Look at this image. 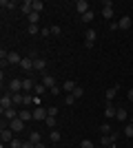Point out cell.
<instances>
[{
  "label": "cell",
  "instance_id": "obj_36",
  "mask_svg": "<svg viewBox=\"0 0 133 148\" xmlns=\"http://www.w3.org/2000/svg\"><path fill=\"white\" fill-rule=\"evenodd\" d=\"M80 148H95V146H93L91 139H82V142H80Z\"/></svg>",
  "mask_w": 133,
  "mask_h": 148
},
{
  "label": "cell",
  "instance_id": "obj_15",
  "mask_svg": "<svg viewBox=\"0 0 133 148\" xmlns=\"http://www.w3.org/2000/svg\"><path fill=\"white\" fill-rule=\"evenodd\" d=\"M33 69L40 71V73H44V69H47V60H42V58H33Z\"/></svg>",
  "mask_w": 133,
  "mask_h": 148
},
{
  "label": "cell",
  "instance_id": "obj_39",
  "mask_svg": "<svg viewBox=\"0 0 133 148\" xmlns=\"http://www.w3.org/2000/svg\"><path fill=\"white\" fill-rule=\"evenodd\" d=\"M51 33H53V36H60V33H62V29H60L58 25H53V27H51Z\"/></svg>",
  "mask_w": 133,
  "mask_h": 148
},
{
  "label": "cell",
  "instance_id": "obj_29",
  "mask_svg": "<svg viewBox=\"0 0 133 148\" xmlns=\"http://www.w3.org/2000/svg\"><path fill=\"white\" fill-rule=\"evenodd\" d=\"M42 9H44V2H42V0H33V11L40 13Z\"/></svg>",
  "mask_w": 133,
  "mask_h": 148
},
{
  "label": "cell",
  "instance_id": "obj_5",
  "mask_svg": "<svg viewBox=\"0 0 133 148\" xmlns=\"http://www.w3.org/2000/svg\"><path fill=\"white\" fill-rule=\"evenodd\" d=\"M115 139H118V133H111V135H102V139H100V146H113L115 144Z\"/></svg>",
  "mask_w": 133,
  "mask_h": 148
},
{
  "label": "cell",
  "instance_id": "obj_37",
  "mask_svg": "<svg viewBox=\"0 0 133 148\" xmlns=\"http://www.w3.org/2000/svg\"><path fill=\"white\" fill-rule=\"evenodd\" d=\"M33 102V95H29V93H25V99H22V106H29Z\"/></svg>",
  "mask_w": 133,
  "mask_h": 148
},
{
  "label": "cell",
  "instance_id": "obj_27",
  "mask_svg": "<svg viewBox=\"0 0 133 148\" xmlns=\"http://www.w3.org/2000/svg\"><path fill=\"white\" fill-rule=\"evenodd\" d=\"M0 7H2V9H16V2H13V0H2V2H0Z\"/></svg>",
  "mask_w": 133,
  "mask_h": 148
},
{
  "label": "cell",
  "instance_id": "obj_34",
  "mask_svg": "<svg viewBox=\"0 0 133 148\" xmlns=\"http://www.w3.org/2000/svg\"><path fill=\"white\" fill-rule=\"evenodd\" d=\"M124 135H127V137H133V124H131V122L124 126Z\"/></svg>",
  "mask_w": 133,
  "mask_h": 148
},
{
  "label": "cell",
  "instance_id": "obj_12",
  "mask_svg": "<svg viewBox=\"0 0 133 148\" xmlns=\"http://www.w3.org/2000/svg\"><path fill=\"white\" fill-rule=\"evenodd\" d=\"M18 113H20V111H16V106H11V108L2 111V115H5V122H11V119H16V117H18Z\"/></svg>",
  "mask_w": 133,
  "mask_h": 148
},
{
  "label": "cell",
  "instance_id": "obj_38",
  "mask_svg": "<svg viewBox=\"0 0 133 148\" xmlns=\"http://www.w3.org/2000/svg\"><path fill=\"white\" fill-rule=\"evenodd\" d=\"M49 93H51V95H60V93H62V86H58V84H56L53 88H49Z\"/></svg>",
  "mask_w": 133,
  "mask_h": 148
},
{
  "label": "cell",
  "instance_id": "obj_45",
  "mask_svg": "<svg viewBox=\"0 0 133 148\" xmlns=\"http://www.w3.org/2000/svg\"><path fill=\"white\" fill-rule=\"evenodd\" d=\"M129 102H133V88H129Z\"/></svg>",
  "mask_w": 133,
  "mask_h": 148
},
{
  "label": "cell",
  "instance_id": "obj_11",
  "mask_svg": "<svg viewBox=\"0 0 133 148\" xmlns=\"http://www.w3.org/2000/svg\"><path fill=\"white\" fill-rule=\"evenodd\" d=\"M118 91H120V86L115 84V86H111V88H107V93H104V97H107V104H111L113 102V97L118 95Z\"/></svg>",
  "mask_w": 133,
  "mask_h": 148
},
{
  "label": "cell",
  "instance_id": "obj_44",
  "mask_svg": "<svg viewBox=\"0 0 133 148\" xmlns=\"http://www.w3.org/2000/svg\"><path fill=\"white\" fill-rule=\"evenodd\" d=\"M109 29H111V31H118V29H120V25H118V22H111V25H109Z\"/></svg>",
  "mask_w": 133,
  "mask_h": 148
},
{
  "label": "cell",
  "instance_id": "obj_48",
  "mask_svg": "<svg viewBox=\"0 0 133 148\" xmlns=\"http://www.w3.org/2000/svg\"><path fill=\"white\" fill-rule=\"evenodd\" d=\"M131 124H133V115H131Z\"/></svg>",
  "mask_w": 133,
  "mask_h": 148
},
{
  "label": "cell",
  "instance_id": "obj_17",
  "mask_svg": "<svg viewBox=\"0 0 133 148\" xmlns=\"http://www.w3.org/2000/svg\"><path fill=\"white\" fill-rule=\"evenodd\" d=\"M20 66H22V71H33V58H22Z\"/></svg>",
  "mask_w": 133,
  "mask_h": 148
},
{
  "label": "cell",
  "instance_id": "obj_3",
  "mask_svg": "<svg viewBox=\"0 0 133 148\" xmlns=\"http://www.w3.org/2000/svg\"><path fill=\"white\" fill-rule=\"evenodd\" d=\"M95 38H98L95 29H87V33H84V40H87V42H84V47H87V49H91V47H93Z\"/></svg>",
  "mask_w": 133,
  "mask_h": 148
},
{
  "label": "cell",
  "instance_id": "obj_7",
  "mask_svg": "<svg viewBox=\"0 0 133 148\" xmlns=\"http://www.w3.org/2000/svg\"><path fill=\"white\" fill-rule=\"evenodd\" d=\"M25 124H27V122H22L20 117H16V119H11V122H9V128H11L13 133H18V130H25Z\"/></svg>",
  "mask_w": 133,
  "mask_h": 148
},
{
  "label": "cell",
  "instance_id": "obj_47",
  "mask_svg": "<svg viewBox=\"0 0 133 148\" xmlns=\"http://www.w3.org/2000/svg\"><path fill=\"white\" fill-rule=\"evenodd\" d=\"M95 148H104V146H95Z\"/></svg>",
  "mask_w": 133,
  "mask_h": 148
},
{
  "label": "cell",
  "instance_id": "obj_20",
  "mask_svg": "<svg viewBox=\"0 0 133 148\" xmlns=\"http://www.w3.org/2000/svg\"><path fill=\"white\" fill-rule=\"evenodd\" d=\"M115 119H118V122H127V119H129L127 108H118V113H115Z\"/></svg>",
  "mask_w": 133,
  "mask_h": 148
},
{
  "label": "cell",
  "instance_id": "obj_2",
  "mask_svg": "<svg viewBox=\"0 0 133 148\" xmlns=\"http://www.w3.org/2000/svg\"><path fill=\"white\" fill-rule=\"evenodd\" d=\"M102 16H104V20L113 18V2H111V0H104V2H102Z\"/></svg>",
  "mask_w": 133,
  "mask_h": 148
},
{
  "label": "cell",
  "instance_id": "obj_1",
  "mask_svg": "<svg viewBox=\"0 0 133 148\" xmlns=\"http://www.w3.org/2000/svg\"><path fill=\"white\" fill-rule=\"evenodd\" d=\"M0 139H2V144L13 142V130L9 128V122H2V126H0Z\"/></svg>",
  "mask_w": 133,
  "mask_h": 148
},
{
  "label": "cell",
  "instance_id": "obj_43",
  "mask_svg": "<svg viewBox=\"0 0 133 148\" xmlns=\"http://www.w3.org/2000/svg\"><path fill=\"white\" fill-rule=\"evenodd\" d=\"M22 148H36V144H33V142H29V139H27V142H22Z\"/></svg>",
  "mask_w": 133,
  "mask_h": 148
},
{
  "label": "cell",
  "instance_id": "obj_30",
  "mask_svg": "<svg viewBox=\"0 0 133 148\" xmlns=\"http://www.w3.org/2000/svg\"><path fill=\"white\" fill-rule=\"evenodd\" d=\"M44 124H47V128L53 130V128H56V117H51V115H49V117L44 119Z\"/></svg>",
  "mask_w": 133,
  "mask_h": 148
},
{
  "label": "cell",
  "instance_id": "obj_41",
  "mask_svg": "<svg viewBox=\"0 0 133 148\" xmlns=\"http://www.w3.org/2000/svg\"><path fill=\"white\" fill-rule=\"evenodd\" d=\"M9 146H11V148H22V142H20V139H13Z\"/></svg>",
  "mask_w": 133,
  "mask_h": 148
},
{
  "label": "cell",
  "instance_id": "obj_28",
  "mask_svg": "<svg viewBox=\"0 0 133 148\" xmlns=\"http://www.w3.org/2000/svg\"><path fill=\"white\" fill-rule=\"evenodd\" d=\"M27 20H29V25H38V20H40V13L33 11L31 16H27Z\"/></svg>",
  "mask_w": 133,
  "mask_h": 148
},
{
  "label": "cell",
  "instance_id": "obj_24",
  "mask_svg": "<svg viewBox=\"0 0 133 148\" xmlns=\"http://www.w3.org/2000/svg\"><path fill=\"white\" fill-rule=\"evenodd\" d=\"M11 95H13V106H22L25 95H22V93H11Z\"/></svg>",
  "mask_w": 133,
  "mask_h": 148
},
{
  "label": "cell",
  "instance_id": "obj_4",
  "mask_svg": "<svg viewBox=\"0 0 133 148\" xmlns=\"http://www.w3.org/2000/svg\"><path fill=\"white\" fill-rule=\"evenodd\" d=\"M11 106H13V95H11V93H7V95L0 97V108H2V111L11 108Z\"/></svg>",
  "mask_w": 133,
  "mask_h": 148
},
{
  "label": "cell",
  "instance_id": "obj_33",
  "mask_svg": "<svg viewBox=\"0 0 133 148\" xmlns=\"http://www.w3.org/2000/svg\"><path fill=\"white\" fill-rule=\"evenodd\" d=\"M71 95H73L76 99H78V97H82V95H84V88H82V86H76V91L71 93Z\"/></svg>",
  "mask_w": 133,
  "mask_h": 148
},
{
  "label": "cell",
  "instance_id": "obj_46",
  "mask_svg": "<svg viewBox=\"0 0 133 148\" xmlns=\"http://www.w3.org/2000/svg\"><path fill=\"white\" fill-rule=\"evenodd\" d=\"M36 148H47V146H44L42 142H38V144H36Z\"/></svg>",
  "mask_w": 133,
  "mask_h": 148
},
{
  "label": "cell",
  "instance_id": "obj_31",
  "mask_svg": "<svg viewBox=\"0 0 133 148\" xmlns=\"http://www.w3.org/2000/svg\"><path fill=\"white\" fill-rule=\"evenodd\" d=\"M60 137H62V135H60V130H56V128H53V130H51V142H60Z\"/></svg>",
  "mask_w": 133,
  "mask_h": 148
},
{
  "label": "cell",
  "instance_id": "obj_16",
  "mask_svg": "<svg viewBox=\"0 0 133 148\" xmlns=\"http://www.w3.org/2000/svg\"><path fill=\"white\" fill-rule=\"evenodd\" d=\"M44 93H49V88L44 86L42 82H38V84H36V88H33V95H36V97H42Z\"/></svg>",
  "mask_w": 133,
  "mask_h": 148
},
{
  "label": "cell",
  "instance_id": "obj_8",
  "mask_svg": "<svg viewBox=\"0 0 133 148\" xmlns=\"http://www.w3.org/2000/svg\"><path fill=\"white\" fill-rule=\"evenodd\" d=\"M87 11H91V9H89V2H87V0H78V2H76V13L84 16Z\"/></svg>",
  "mask_w": 133,
  "mask_h": 148
},
{
  "label": "cell",
  "instance_id": "obj_19",
  "mask_svg": "<svg viewBox=\"0 0 133 148\" xmlns=\"http://www.w3.org/2000/svg\"><path fill=\"white\" fill-rule=\"evenodd\" d=\"M18 117L22 119V122H29V119H33V111H29V108H22V111L18 113Z\"/></svg>",
  "mask_w": 133,
  "mask_h": 148
},
{
  "label": "cell",
  "instance_id": "obj_21",
  "mask_svg": "<svg viewBox=\"0 0 133 148\" xmlns=\"http://www.w3.org/2000/svg\"><path fill=\"white\" fill-rule=\"evenodd\" d=\"M7 60H9V64H20V62H22V58H20L16 51H9V58H7Z\"/></svg>",
  "mask_w": 133,
  "mask_h": 148
},
{
  "label": "cell",
  "instance_id": "obj_42",
  "mask_svg": "<svg viewBox=\"0 0 133 148\" xmlns=\"http://www.w3.org/2000/svg\"><path fill=\"white\" fill-rule=\"evenodd\" d=\"M47 111H49L51 117H58V108H56V106H51V108H47Z\"/></svg>",
  "mask_w": 133,
  "mask_h": 148
},
{
  "label": "cell",
  "instance_id": "obj_10",
  "mask_svg": "<svg viewBox=\"0 0 133 148\" xmlns=\"http://www.w3.org/2000/svg\"><path fill=\"white\" fill-rule=\"evenodd\" d=\"M40 77H42V84H44L47 88H53V86H56V77H53V75H49V73H42Z\"/></svg>",
  "mask_w": 133,
  "mask_h": 148
},
{
  "label": "cell",
  "instance_id": "obj_25",
  "mask_svg": "<svg viewBox=\"0 0 133 148\" xmlns=\"http://www.w3.org/2000/svg\"><path fill=\"white\" fill-rule=\"evenodd\" d=\"M93 18H95L93 9H91V11H87V13H84V16H80V20H82V22H93Z\"/></svg>",
  "mask_w": 133,
  "mask_h": 148
},
{
  "label": "cell",
  "instance_id": "obj_40",
  "mask_svg": "<svg viewBox=\"0 0 133 148\" xmlns=\"http://www.w3.org/2000/svg\"><path fill=\"white\" fill-rule=\"evenodd\" d=\"M73 102H76V97H73V95H71V93H69V95H67V97H64V104H73Z\"/></svg>",
  "mask_w": 133,
  "mask_h": 148
},
{
  "label": "cell",
  "instance_id": "obj_9",
  "mask_svg": "<svg viewBox=\"0 0 133 148\" xmlns=\"http://www.w3.org/2000/svg\"><path fill=\"white\" fill-rule=\"evenodd\" d=\"M20 91H22V80L13 77V80L9 82V93H20Z\"/></svg>",
  "mask_w": 133,
  "mask_h": 148
},
{
  "label": "cell",
  "instance_id": "obj_32",
  "mask_svg": "<svg viewBox=\"0 0 133 148\" xmlns=\"http://www.w3.org/2000/svg\"><path fill=\"white\" fill-rule=\"evenodd\" d=\"M38 25H29V27H27V33H29V36H36V33H38Z\"/></svg>",
  "mask_w": 133,
  "mask_h": 148
},
{
  "label": "cell",
  "instance_id": "obj_13",
  "mask_svg": "<svg viewBox=\"0 0 133 148\" xmlns=\"http://www.w3.org/2000/svg\"><path fill=\"white\" fill-rule=\"evenodd\" d=\"M33 88H36V82H33L31 77H22V91H25V93H31Z\"/></svg>",
  "mask_w": 133,
  "mask_h": 148
},
{
  "label": "cell",
  "instance_id": "obj_18",
  "mask_svg": "<svg viewBox=\"0 0 133 148\" xmlns=\"http://www.w3.org/2000/svg\"><path fill=\"white\" fill-rule=\"evenodd\" d=\"M115 113H118V108H115L113 104H107V106H104V117H107V119L115 117Z\"/></svg>",
  "mask_w": 133,
  "mask_h": 148
},
{
  "label": "cell",
  "instance_id": "obj_23",
  "mask_svg": "<svg viewBox=\"0 0 133 148\" xmlns=\"http://www.w3.org/2000/svg\"><path fill=\"white\" fill-rule=\"evenodd\" d=\"M29 142H33V144L42 142V135H40L38 130H31V133H29Z\"/></svg>",
  "mask_w": 133,
  "mask_h": 148
},
{
  "label": "cell",
  "instance_id": "obj_26",
  "mask_svg": "<svg viewBox=\"0 0 133 148\" xmlns=\"http://www.w3.org/2000/svg\"><path fill=\"white\" fill-rule=\"evenodd\" d=\"M118 25H120V29H129V27H131V18H129V16H124V18H120V22H118Z\"/></svg>",
  "mask_w": 133,
  "mask_h": 148
},
{
  "label": "cell",
  "instance_id": "obj_14",
  "mask_svg": "<svg viewBox=\"0 0 133 148\" xmlns=\"http://www.w3.org/2000/svg\"><path fill=\"white\" fill-rule=\"evenodd\" d=\"M20 9H22L25 16H31V13H33V0H25V2L20 5Z\"/></svg>",
  "mask_w": 133,
  "mask_h": 148
},
{
  "label": "cell",
  "instance_id": "obj_35",
  "mask_svg": "<svg viewBox=\"0 0 133 148\" xmlns=\"http://www.w3.org/2000/svg\"><path fill=\"white\" fill-rule=\"evenodd\" d=\"M100 133H102V135H111V126H109V124H102V126H100Z\"/></svg>",
  "mask_w": 133,
  "mask_h": 148
},
{
  "label": "cell",
  "instance_id": "obj_22",
  "mask_svg": "<svg viewBox=\"0 0 133 148\" xmlns=\"http://www.w3.org/2000/svg\"><path fill=\"white\" fill-rule=\"evenodd\" d=\"M62 91H67V93H73V91H76V82H73V80H67V82L62 84Z\"/></svg>",
  "mask_w": 133,
  "mask_h": 148
},
{
  "label": "cell",
  "instance_id": "obj_6",
  "mask_svg": "<svg viewBox=\"0 0 133 148\" xmlns=\"http://www.w3.org/2000/svg\"><path fill=\"white\" fill-rule=\"evenodd\" d=\"M47 117H49V111H47V108H42V106H38V108L33 111V119H38V122H44Z\"/></svg>",
  "mask_w": 133,
  "mask_h": 148
}]
</instances>
